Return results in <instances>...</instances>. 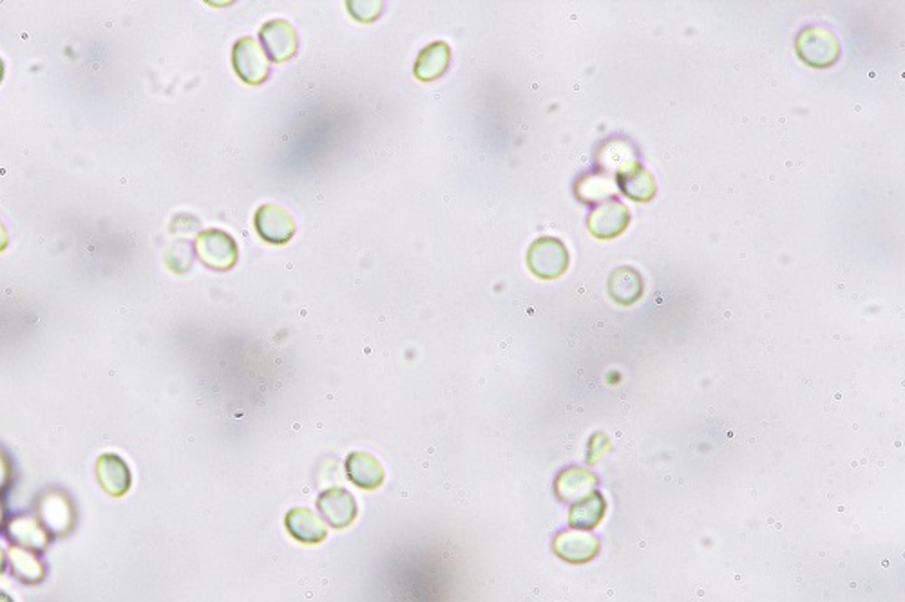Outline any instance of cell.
<instances>
[{"label": "cell", "mask_w": 905, "mask_h": 602, "mask_svg": "<svg viewBox=\"0 0 905 602\" xmlns=\"http://www.w3.org/2000/svg\"><path fill=\"white\" fill-rule=\"evenodd\" d=\"M527 264L536 277L551 281L565 273L569 266V254L560 239L543 237L529 248Z\"/></svg>", "instance_id": "6da1fadb"}, {"label": "cell", "mask_w": 905, "mask_h": 602, "mask_svg": "<svg viewBox=\"0 0 905 602\" xmlns=\"http://www.w3.org/2000/svg\"><path fill=\"white\" fill-rule=\"evenodd\" d=\"M797 53L808 66H833L840 57L839 40L828 29L806 28L797 38Z\"/></svg>", "instance_id": "7a4b0ae2"}, {"label": "cell", "mask_w": 905, "mask_h": 602, "mask_svg": "<svg viewBox=\"0 0 905 602\" xmlns=\"http://www.w3.org/2000/svg\"><path fill=\"white\" fill-rule=\"evenodd\" d=\"M201 263L212 270H230L238 261V246L223 230H207L196 239Z\"/></svg>", "instance_id": "3957f363"}, {"label": "cell", "mask_w": 905, "mask_h": 602, "mask_svg": "<svg viewBox=\"0 0 905 602\" xmlns=\"http://www.w3.org/2000/svg\"><path fill=\"white\" fill-rule=\"evenodd\" d=\"M317 508L321 512L324 521L334 527L335 530H343L352 525L359 514L357 501L352 494L343 487L324 490L317 498Z\"/></svg>", "instance_id": "277c9868"}, {"label": "cell", "mask_w": 905, "mask_h": 602, "mask_svg": "<svg viewBox=\"0 0 905 602\" xmlns=\"http://www.w3.org/2000/svg\"><path fill=\"white\" fill-rule=\"evenodd\" d=\"M232 62L239 78L247 84H263L268 76L265 51L254 38H241L232 51Z\"/></svg>", "instance_id": "5b68a950"}, {"label": "cell", "mask_w": 905, "mask_h": 602, "mask_svg": "<svg viewBox=\"0 0 905 602\" xmlns=\"http://www.w3.org/2000/svg\"><path fill=\"white\" fill-rule=\"evenodd\" d=\"M259 236L272 245H285L296 234V223L285 208L263 205L256 214Z\"/></svg>", "instance_id": "8992f818"}, {"label": "cell", "mask_w": 905, "mask_h": 602, "mask_svg": "<svg viewBox=\"0 0 905 602\" xmlns=\"http://www.w3.org/2000/svg\"><path fill=\"white\" fill-rule=\"evenodd\" d=\"M96 478L100 481L102 489L113 498H122L133 485V474L129 465L125 463L124 458L111 452L102 454L96 461Z\"/></svg>", "instance_id": "52a82bcc"}, {"label": "cell", "mask_w": 905, "mask_h": 602, "mask_svg": "<svg viewBox=\"0 0 905 602\" xmlns=\"http://www.w3.org/2000/svg\"><path fill=\"white\" fill-rule=\"evenodd\" d=\"M259 37H261L268 57L272 58L274 62H286L296 55V29L286 20H270L261 29Z\"/></svg>", "instance_id": "ba28073f"}, {"label": "cell", "mask_w": 905, "mask_h": 602, "mask_svg": "<svg viewBox=\"0 0 905 602\" xmlns=\"http://www.w3.org/2000/svg\"><path fill=\"white\" fill-rule=\"evenodd\" d=\"M285 527L288 534L303 545H319L328 536L326 525L310 508L297 507L288 510Z\"/></svg>", "instance_id": "9c48e42d"}, {"label": "cell", "mask_w": 905, "mask_h": 602, "mask_svg": "<svg viewBox=\"0 0 905 602\" xmlns=\"http://www.w3.org/2000/svg\"><path fill=\"white\" fill-rule=\"evenodd\" d=\"M554 552L567 563H574V565L587 563L600 552V541H598V537L592 536L589 532H580V530L565 532L556 537Z\"/></svg>", "instance_id": "30bf717a"}, {"label": "cell", "mask_w": 905, "mask_h": 602, "mask_svg": "<svg viewBox=\"0 0 905 602\" xmlns=\"http://www.w3.org/2000/svg\"><path fill=\"white\" fill-rule=\"evenodd\" d=\"M630 221L629 208L620 201H609L596 208L589 217V228L598 239H612L620 236Z\"/></svg>", "instance_id": "8fae6325"}, {"label": "cell", "mask_w": 905, "mask_h": 602, "mask_svg": "<svg viewBox=\"0 0 905 602\" xmlns=\"http://www.w3.org/2000/svg\"><path fill=\"white\" fill-rule=\"evenodd\" d=\"M346 476L362 490L379 489L384 481V469L377 458L368 452H352L346 458Z\"/></svg>", "instance_id": "7c38bea8"}, {"label": "cell", "mask_w": 905, "mask_h": 602, "mask_svg": "<svg viewBox=\"0 0 905 602\" xmlns=\"http://www.w3.org/2000/svg\"><path fill=\"white\" fill-rule=\"evenodd\" d=\"M451 49L446 42H435L424 49L415 64V76L420 82H433L448 71Z\"/></svg>", "instance_id": "4fadbf2b"}, {"label": "cell", "mask_w": 905, "mask_h": 602, "mask_svg": "<svg viewBox=\"0 0 905 602\" xmlns=\"http://www.w3.org/2000/svg\"><path fill=\"white\" fill-rule=\"evenodd\" d=\"M607 503L600 492H591L587 498L580 499L574 507L571 508L569 514V525L574 530L580 532H589L600 525L601 519L605 516Z\"/></svg>", "instance_id": "5bb4252c"}, {"label": "cell", "mask_w": 905, "mask_h": 602, "mask_svg": "<svg viewBox=\"0 0 905 602\" xmlns=\"http://www.w3.org/2000/svg\"><path fill=\"white\" fill-rule=\"evenodd\" d=\"M610 297L618 304L630 306L638 301L643 293V281L634 268H618L614 270L609 279Z\"/></svg>", "instance_id": "9a60e30c"}, {"label": "cell", "mask_w": 905, "mask_h": 602, "mask_svg": "<svg viewBox=\"0 0 905 602\" xmlns=\"http://www.w3.org/2000/svg\"><path fill=\"white\" fill-rule=\"evenodd\" d=\"M594 485H596V478L592 476L591 472L572 467L558 476L556 492L563 501H580L585 494L594 492L592 490Z\"/></svg>", "instance_id": "2e32d148"}, {"label": "cell", "mask_w": 905, "mask_h": 602, "mask_svg": "<svg viewBox=\"0 0 905 602\" xmlns=\"http://www.w3.org/2000/svg\"><path fill=\"white\" fill-rule=\"evenodd\" d=\"M10 561L13 575L22 583L39 584L46 577V568L39 557H35L33 550L11 545Z\"/></svg>", "instance_id": "e0dca14e"}, {"label": "cell", "mask_w": 905, "mask_h": 602, "mask_svg": "<svg viewBox=\"0 0 905 602\" xmlns=\"http://www.w3.org/2000/svg\"><path fill=\"white\" fill-rule=\"evenodd\" d=\"M10 537L15 546L28 550H44L48 546L49 534L35 519L20 518L11 523Z\"/></svg>", "instance_id": "ac0fdd59"}, {"label": "cell", "mask_w": 905, "mask_h": 602, "mask_svg": "<svg viewBox=\"0 0 905 602\" xmlns=\"http://www.w3.org/2000/svg\"><path fill=\"white\" fill-rule=\"evenodd\" d=\"M620 185L621 190L630 199H638V201H647L656 192L654 178L641 165H632L630 169L621 170Z\"/></svg>", "instance_id": "d6986e66"}, {"label": "cell", "mask_w": 905, "mask_h": 602, "mask_svg": "<svg viewBox=\"0 0 905 602\" xmlns=\"http://www.w3.org/2000/svg\"><path fill=\"white\" fill-rule=\"evenodd\" d=\"M11 469L10 463L0 456V490L4 489L10 481Z\"/></svg>", "instance_id": "ffe728a7"}, {"label": "cell", "mask_w": 905, "mask_h": 602, "mask_svg": "<svg viewBox=\"0 0 905 602\" xmlns=\"http://www.w3.org/2000/svg\"><path fill=\"white\" fill-rule=\"evenodd\" d=\"M8 243H10V236H8V230L4 228L2 225V221H0V252H4L6 248H8Z\"/></svg>", "instance_id": "44dd1931"}, {"label": "cell", "mask_w": 905, "mask_h": 602, "mask_svg": "<svg viewBox=\"0 0 905 602\" xmlns=\"http://www.w3.org/2000/svg\"><path fill=\"white\" fill-rule=\"evenodd\" d=\"M6 554H4V550H2V546H0V575L6 572Z\"/></svg>", "instance_id": "7402d4cb"}, {"label": "cell", "mask_w": 905, "mask_h": 602, "mask_svg": "<svg viewBox=\"0 0 905 602\" xmlns=\"http://www.w3.org/2000/svg\"><path fill=\"white\" fill-rule=\"evenodd\" d=\"M0 602H15V601H13V599H11V597H10V595H8V593L2 592V590H0Z\"/></svg>", "instance_id": "603a6c76"}, {"label": "cell", "mask_w": 905, "mask_h": 602, "mask_svg": "<svg viewBox=\"0 0 905 602\" xmlns=\"http://www.w3.org/2000/svg\"><path fill=\"white\" fill-rule=\"evenodd\" d=\"M2 76H4V62H2V58H0V82H2Z\"/></svg>", "instance_id": "cb8c5ba5"}]
</instances>
